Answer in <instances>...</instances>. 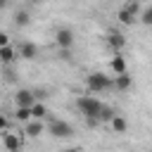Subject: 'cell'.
<instances>
[{"label":"cell","instance_id":"obj_1","mask_svg":"<svg viewBox=\"0 0 152 152\" xmlns=\"http://www.w3.org/2000/svg\"><path fill=\"white\" fill-rule=\"evenodd\" d=\"M86 88H88V93H93V95L104 93V90H112V76L95 71V74H90V76L86 78Z\"/></svg>","mask_w":152,"mask_h":152},{"label":"cell","instance_id":"obj_2","mask_svg":"<svg viewBox=\"0 0 152 152\" xmlns=\"http://www.w3.org/2000/svg\"><path fill=\"white\" fill-rule=\"evenodd\" d=\"M100 107H102V102H100L93 93H90V95H81V97L76 100V109L81 112L83 119H86V116H97Z\"/></svg>","mask_w":152,"mask_h":152},{"label":"cell","instance_id":"obj_3","mask_svg":"<svg viewBox=\"0 0 152 152\" xmlns=\"http://www.w3.org/2000/svg\"><path fill=\"white\" fill-rule=\"evenodd\" d=\"M55 43H57V48H74L76 45V33L69 26H62V28L55 31Z\"/></svg>","mask_w":152,"mask_h":152},{"label":"cell","instance_id":"obj_4","mask_svg":"<svg viewBox=\"0 0 152 152\" xmlns=\"http://www.w3.org/2000/svg\"><path fill=\"white\" fill-rule=\"evenodd\" d=\"M50 133H52L55 138H71V135H74V126L66 124V121H62V119H55V121L50 124Z\"/></svg>","mask_w":152,"mask_h":152},{"label":"cell","instance_id":"obj_5","mask_svg":"<svg viewBox=\"0 0 152 152\" xmlns=\"http://www.w3.org/2000/svg\"><path fill=\"white\" fill-rule=\"evenodd\" d=\"M38 55H40V50H38V45L31 43V40H24V43L19 45V50H17V57H21V59H26V62L38 59Z\"/></svg>","mask_w":152,"mask_h":152},{"label":"cell","instance_id":"obj_6","mask_svg":"<svg viewBox=\"0 0 152 152\" xmlns=\"http://www.w3.org/2000/svg\"><path fill=\"white\" fill-rule=\"evenodd\" d=\"M112 88H116V90H131L133 88V76H128L126 71L124 74H116L114 78H112Z\"/></svg>","mask_w":152,"mask_h":152},{"label":"cell","instance_id":"obj_7","mask_svg":"<svg viewBox=\"0 0 152 152\" xmlns=\"http://www.w3.org/2000/svg\"><path fill=\"white\" fill-rule=\"evenodd\" d=\"M36 100H33V93L28 90V88H19L17 93H14V104L17 107H31Z\"/></svg>","mask_w":152,"mask_h":152},{"label":"cell","instance_id":"obj_8","mask_svg":"<svg viewBox=\"0 0 152 152\" xmlns=\"http://www.w3.org/2000/svg\"><path fill=\"white\" fill-rule=\"evenodd\" d=\"M2 147L10 150V152H17V150L21 147V138H19L17 133H7V128H5V131H2Z\"/></svg>","mask_w":152,"mask_h":152},{"label":"cell","instance_id":"obj_9","mask_svg":"<svg viewBox=\"0 0 152 152\" xmlns=\"http://www.w3.org/2000/svg\"><path fill=\"white\" fill-rule=\"evenodd\" d=\"M107 45H109L114 52H119V50L126 45V38H124V33H119V31H112V33H107Z\"/></svg>","mask_w":152,"mask_h":152},{"label":"cell","instance_id":"obj_10","mask_svg":"<svg viewBox=\"0 0 152 152\" xmlns=\"http://www.w3.org/2000/svg\"><path fill=\"white\" fill-rule=\"evenodd\" d=\"M43 131H45V126L40 124V119H28V121H26V128H24V133H26L28 138H38Z\"/></svg>","mask_w":152,"mask_h":152},{"label":"cell","instance_id":"obj_11","mask_svg":"<svg viewBox=\"0 0 152 152\" xmlns=\"http://www.w3.org/2000/svg\"><path fill=\"white\" fill-rule=\"evenodd\" d=\"M17 59V50L7 43V45H0V64H12Z\"/></svg>","mask_w":152,"mask_h":152},{"label":"cell","instance_id":"obj_12","mask_svg":"<svg viewBox=\"0 0 152 152\" xmlns=\"http://www.w3.org/2000/svg\"><path fill=\"white\" fill-rule=\"evenodd\" d=\"M107 124L112 126V131H114V133H126V131H128V121H126L124 116H119V114H114Z\"/></svg>","mask_w":152,"mask_h":152},{"label":"cell","instance_id":"obj_13","mask_svg":"<svg viewBox=\"0 0 152 152\" xmlns=\"http://www.w3.org/2000/svg\"><path fill=\"white\" fill-rule=\"evenodd\" d=\"M28 24H31L28 10H17V12H14V26H17V28H24V26H28Z\"/></svg>","mask_w":152,"mask_h":152},{"label":"cell","instance_id":"obj_14","mask_svg":"<svg viewBox=\"0 0 152 152\" xmlns=\"http://www.w3.org/2000/svg\"><path fill=\"white\" fill-rule=\"evenodd\" d=\"M109 66H112V71H114V74H124V71H126V59H124L119 52H114V57H112Z\"/></svg>","mask_w":152,"mask_h":152},{"label":"cell","instance_id":"obj_15","mask_svg":"<svg viewBox=\"0 0 152 152\" xmlns=\"http://www.w3.org/2000/svg\"><path fill=\"white\" fill-rule=\"evenodd\" d=\"M45 114H48V107L43 104V100H36L31 104V119H43Z\"/></svg>","mask_w":152,"mask_h":152},{"label":"cell","instance_id":"obj_16","mask_svg":"<svg viewBox=\"0 0 152 152\" xmlns=\"http://www.w3.org/2000/svg\"><path fill=\"white\" fill-rule=\"evenodd\" d=\"M116 19H119L124 26H131V24H135V14H131L126 7H121V10L116 12Z\"/></svg>","mask_w":152,"mask_h":152},{"label":"cell","instance_id":"obj_17","mask_svg":"<svg viewBox=\"0 0 152 152\" xmlns=\"http://www.w3.org/2000/svg\"><path fill=\"white\" fill-rule=\"evenodd\" d=\"M14 119H17V121H21V124H26V121L31 119V107H17Z\"/></svg>","mask_w":152,"mask_h":152},{"label":"cell","instance_id":"obj_18","mask_svg":"<svg viewBox=\"0 0 152 152\" xmlns=\"http://www.w3.org/2000/svg\"><path fill=\"white\" fill-rule=\"evenodd\" d=\"M112 116H114V109L102 104V107H100V112H97V119H100V124H102V121H109Z\"/></svg>","mask_w":152,"mask_h":152},{"label":"cell","instance_id":"obj_19","mask_svg":"<svg viewBox=\"0 0 152 152\" xmlns=\"http://www.w3.org/2000/svg\"><path fill=\"white\" fill-rule=\"evenodd\" d=\"M140 24H145V26H152V7H145L142 12H140Z\"/></svg>","mask_w":152,"mask_h":152},{"label":"cell","instance_id":"obj_20","mask_svg":"<svg viewBox=\"0 0 152 152\" xmlns=\"http://www.w3.org/2000/svg\"><path fill=\"white\" fill-rule=\"evenodd\" d=\"M124 7H126L131 14H135V19H138V12H140V2H138V0H128Z\"/></svg>","mask_w":152,"mask_h":152},{"label":"cell","instance_id":"obj_21","mask_svg":"<svg viewBox=\"0 0 152 152\" xmlns=\"http://www.w3.org/2000/svg\"><path fill=\"white\" fill-rule=\"evenodd\" d=\"M33 93V100H45L48 97V90L45 88H36V90H31Z\"/></svg>","mask_w":152,"mask_h":152},{"label":"cell","instance_id":"obj_22","mask_svg":"<svg viewBox=\"0 0 152 152\" xmlns=\"http://www.w3.org/2000/svg\"><path fill=\"white\" fill-rule=\"evenodd\" d=\"M5 128H7V116L0 112V131H5Z\"/></svg>","mask_w":152,"mask_h":152},{"label":"cell","instance_id":"obj_23","mask_svg":"<svg viewBox=\"0 0 152 152\" xmlns=\"http://www.w3.org/2000/svg\"><path fill=\"white\" fill-rule=\"evenodd\" d=\"M7 43H10V36H7V33H2V31H0V45H7Z\"/></svg>","mask_w":152,"mask_h":152},{"label":"cell","instance_id":"obj_24","mask_svg":"<svg viewBox=\"0 0 152 152\" xmlns=\"http://www.w3.org/2000/svg\"><path fill=\"white\" fill-rule=\"evenodd\" d=\"M10 2H12V0H0V10H2V7H7Z\"/></svg>","mask_w":152,"mask_h":152},{"label":"cell","instance_id":"obj_25","mask_svg":"<svg viewBox=\"0 0 152 152\" xmlns=\"http://www.w3.org/2000/svg\"><path fill=\"white\" fill-rule=\"evenodd\" d=\"M31 2H33V5H40V2H43V0H31Z\"/></svg>","mask_w":152,"mask_h":152}]
</instances>
